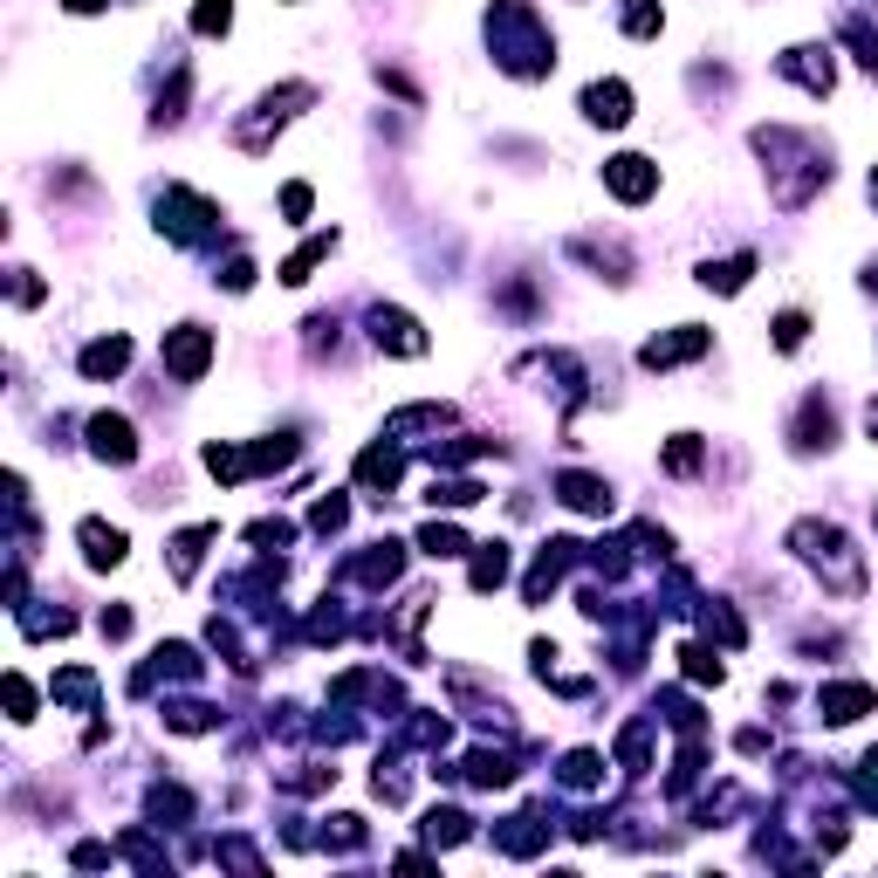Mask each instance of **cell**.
<instances>
[{"label":"cell","instance_id":"6da1fadb","mask_svg":"<svg viewBox=\"0 0 878 878\" xmlns=\"http://www.w3.org/2000/svg\"><path fill=\"white\" fill-rule=\"evenodd\" d=\"M789 550L804 556V563H817V570H831L837 598H858V590H865V570H858V556H851L844 529H831V522H796L789 529Z\"/></svg>","mask_w":878,"mask_h":878},{"label":"cell","instance_id":"7a4b0ae2","mask_svg":"<svg viewBox=\"0 0 878 878\" xmlns=\"http://www.w3.org/2000/svg\"><path fill=\"white\" fill-rule=\"evenodd\" d=\"M206 357H213V337H206V330L199 323H186V330H172V337H165V371L172 378H199L206 371Z\"/></svg>","mask_w":878,"mask_h":878},{"label":"cell","instance_id":"3957f363","mask_svg":"<svg viewBox=\"0 0 878 878\" xmlns=\"http://www.w3.org/2000/svg\"><path fill=\"white\" fill-rule=\"evenodd\" d=\"M604 186H611L617 199H632V206H638V199H652L659 165H652V159H632V151H625V159H611V165H604Z\"/></svg>","mask_w":878,"mask_h":878},{"label":"cell","instance_id":"277c9868","mask_svg":"<svg viewBox=\"0 0 878 878\" xmlns=\"http://www.w3.org/2000/svg\"><path fill=\"white\" fill-rule=\"evenodd\" d=\"M90 447H96V460H111V467H131V460H138L131 419H111V412H96V419H90Z\"/></svg>","mask_w":878,"mask_h":878},{"label":"cell","instance_id":"5b68a950","mask_svg":"<svg viewBox=\"0 0 878 878\" xmlns=\"http://www.w3.org/2000/svg\"><path fill=\"white\" fill-rule=\"evenodd\" d=\"M371 337H378V350H398V357H426V337H419V323H412L405 309H378V316H371Z\"/></svg>","mask_w":878,"mask_h":878},{"label":"cell","instance_id":"8992f818","mask_svg":"<svg viewBox=\"0 0 878 878\" xmlns=\"http://www.w3.org/2000/svg\"><path fill=\"white\" fill-rule=\"evenodd\" d=\"M584 117H590V124H611V131H617V124L632 117V90H625V83H590V90H584Z\"/></svg>","mask_w":878,"mask_h":878},{"label":"cell","instance_id":"52a82bcc","mask_svg":"<svg viewBox=\"0 0 878 878\" xmlns=\"http://www.w3.org/2000/svg\"><path fill=\"white\" fill-rule=\"evenodd\" d=\"M707 350V330H680V337H659V344H645V371H666V365H686V357H701Z\"/></svg>","mask_w":878,"mask_h":878},{"label":"cell","instance_id":"ba28073f","mask_svg":"<svg viewBox=\"0 0 878 878\" xmlns=\"http://www.w3.org/2000/svg\"><path fill=\"white\" fill-rule=\"evenodd\" d=\"M76 535H83V556L96 563V570H117V563H124V529H111V522H83Z\"/></svg>","mask_w":878,"mask_h":878},{"label":"cell","instance_id":"9c48e42d","mask_svg":"<svg viewBox=\"0 0 878 878\" xmlns=\"http://www.w3.org/2000/svg\"><path fill=\"white\" fill-rule=\"evenodd\" d=\"M871 701H878L871 686H823V693H817V707H823V720H858V714H865Z\"/></svg>","mask_w":878,"mask_h":878},{"label":"cell","instance_id":"30bf717a","mask_svg":"<svg viewBox=\"0 0 878 878\" xmlns=\"http://www.w3.org/2000/svg\"><path fill=\"white\" fill-rule=\"evenodd\" d=\"M556 487H563V501L584 508V515H604V508H611V487H604V481H590V474H563Z\"/></svg>","mask_w":878,"mask_h":878},{"label":"cell","instance_id":"8fae6325","mask_svg":"<svg viewBox=\"0 0 878 878\" xmlns=\"http://www.w3.org/2000/svg\"><path fill=\"white\" fill-rule=\"evenodd\" d=\"M124 365H131V344H124V337H111V344H90V350H83V371H90V378H117Z\"/></svg>","mask_w":878,"mask_h":878},{"label":"cell","instance_id":"7c38bea8","mask_svg":"<svg viewBox=\"0 0 878 878\" xmlns=\"http://www.w3.org/2000/svg\"><path fill=\"white\" fill-rule=\"evenodd\" d=\"M508 577V542H481V556H474V590H495Z\"/></svg>","mask_w":878,"mask_h":878},{"label":"cell","instance_id":"4fadbf2b","mask_svg":"<svg viewBox=\"0 0 878 878\" xmlns=\"http://www.w3.org/2000/svg\"><path fill=\"white\" fill-rule=\"evenodd\" d=\"M419 542H426V556H460V550H467L453 522H432V529H419Z\"/></svg>","mask_w":878,"mask_h":878},{"label":"cell","instance_id":"5bb4252c","mask_svg":"<svg viewBox=\"0 0 878 878\" xmlns=\"http://www.w3.org/2000/svg\"><path fill=\"white\" fill-rule=\"evenodd\" d=\"M693 467H701V439L680 432L673 447H666V474H693Z\"/></svg>","mask_w":878,"mask_h":878},{"label":"cell","instance_id":"9a60e30c","mask_svg":"<svg viewBox=\"0 0 878 878\" xmlns=\"http://www.w3.org/2000/svg\"><path fill=\"white\" fill-rule=\"evenodd\" d=\"M227 21H234V8H227V0H199V8H193V28H199V35H227Z\"/></svg>","mask_w":878,"mask_h":878},{"label":"cell","instance_id":"2e32d148","mask_svg":"<svg viewBox=\"0 0 878 878\" xmlns=\"http://www.w3.org/2000/svg\"><path fill=\"white\" fill-rule=\"evenodd\" d=\"M865 426H871V439H878V398H871V405H865Z\"/></svg>","mask_w":878,"mask_h":878},{"label":"cell","instance_id":"e0dca14e","mask_svg":"<svg viewBox=\"0 0 878 878\" xmlns=\"http://www.w3.org/2000/svg\"><path fill=\"white\" fill-rule=\"evenodd\" d=\"M871 199H878V172H871Z\"/></svg>","mask_w":878,"mask_h":878}]
</instances>
